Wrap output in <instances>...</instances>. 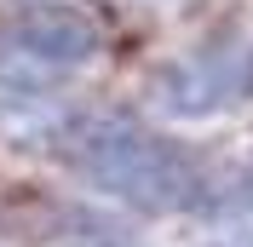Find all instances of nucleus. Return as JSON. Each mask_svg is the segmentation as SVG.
<instances>
[{
    "label": "nucleus",
    "mask_w": 253,
    "mask_h": 247,
    "mask_svg": "<svg viewBox=\"0 0 253 247\" xmlns=\"http://www.w3.org/2000/svg\"><path fill=\"white\" fill-rule=\"evenodd\" d=\"M98 58V29L75 6H17L0 17V86L6 92H46L81 75Z\"/></svg>",
    "instance_id": "f03ea898"
},
{
    "label": "nucleus",
    "mask_w": 253,
    "mask_h": 247,
    "mask_svg": "<svg viewBox=\"0 0 253 247\" xmlns=\"http://www.w3.org/2000/svg\"><path fill=\"white\" fill-rule=\"evenodd\" d=\"M69 172L86 178L92 190L115 196L121 207L138 213H184L207 196L202 167L190 161L178 144H167L161 132H150L132 115H86L69 126Z\"/></svg>",
    "instance_id": "f257e3e1"
},
{
    "label": "nucleus",
    "mask_w": 253,
    "mask_h": 247,
    "mask_svg": "<svg viewBox=\"0 0 253 247\" xmlns=\"http://www.w3.org/2000/svg\"><path fill=\"white\" fill-rule=\"evenodd\" d=\"M75 247H138V242H126V236H110V230H92V236H81Z\"/></svg>",
    "instance_id": "20e7f679"
},
{
    "label": "nucleus",
    "mask_w": 253,
    "mask_h": 247,
    "mask_svg": "<svg viewBox=\"0 0 253 247\" xmlns=\"http://www.w3.org/2000/svg\"><path fill=\"white\" fill-rule=\"evenodd\" d=\"M248 190H253V178H248Z\"/></svg>",
    "instance_id": "39448f33"
},
{
    "label": "nucleus",
    "mask_w": 253,
    "mask_h": 247,
    "mask_svg": "<svg viewBox=\"0 0 253 247\" xmlns=\"http://www.w3.org/2000/svg\"><path fill=\"white\" fill-rule=\"evenodd\" d=\"M253 98V46L248 41H202L178 52L156 75V104L178 121H207Z\"/></svg>",
    "instance_id": "7ed1b4c3"
}]
</instances>
